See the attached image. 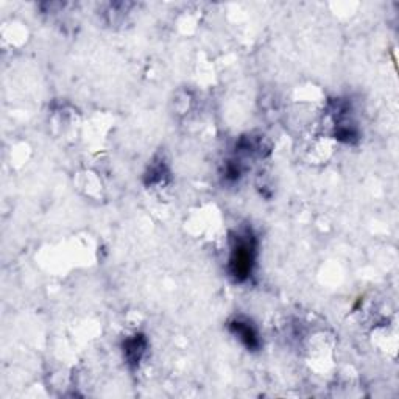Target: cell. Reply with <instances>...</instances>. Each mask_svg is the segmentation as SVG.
Wrapping results in <instances>:
<instances>
[{"label":"cell","instance_id":"cell-1","mask_svg":"<svg viewBox=\"0 0 399 399\" xmlns=\"http://www.w3.org/2000/svg\"><path fill=\"white\" fill-rule=\"evenodd\" d=\"M255 257V243L253 237L247 234H237L236 245L233 247V256H231V273L236 279L247 278L251 271Z\"/></svg>","mask_w":399,"mask_h":399},{"label":"cell","instance_id":"cell-2","mask_svg":"<svg viewBox=\"0 0 399 399\" xmlns=\"http://www.w3.org/2000/svg\"><path fill=\"white\" fill-rule=\"evenodd\" d=\"M233 329H234V332L239 335V339L248 348H256L257 346L256 332L253 331V329H251V326H248L247 323H241V321H236V323H233Z\"/></svg>","mask_w":399,"mask_h":399}]
</instances>
